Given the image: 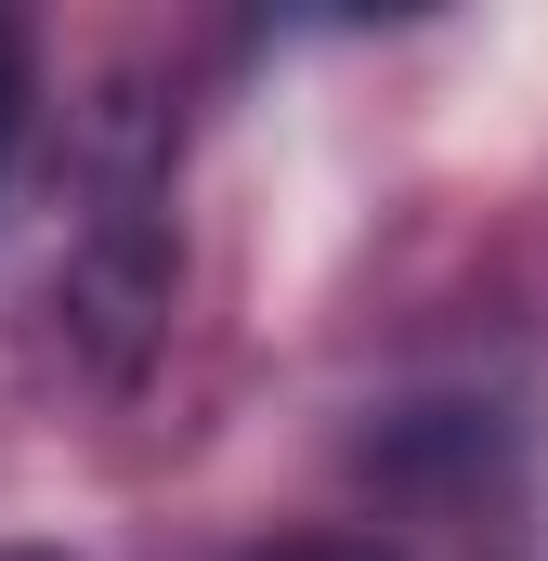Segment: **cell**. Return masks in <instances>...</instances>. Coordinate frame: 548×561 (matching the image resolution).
<instances>
[{
    "label": "cell",
    "mask_w": 548,
    "mask_h": 561,
    "mask_svg": "<svg viewBox=\"0 0 548 561\" xmlns=\"http://www.w3.org/2000/svg\"><path fill=\"white\" fill-rule=\"evenodd\" d=\"M26 92H39V66H26V26L0 13V183H13V144H26Z\"/></svg>",
    "instance_id": "obj_1"
},
{
    "label": "cell",
    "mask_w": 548,
    "mask_h": 561,
    "mask_svg": "<svg viewBox=\"0 0 548 561\" xmlns=\"http://www.w3.org/2000/svg\"><path fill=\"white\" fill-rule=\"evenodd\" d=\"M262 561H392V549H366V536H300V549H262Z\"/></svg>",
    "instance_id": "obj_2"
},
{
    "label": "cell",
    "mask_w": 548,
    "mask_h": 561,
    "mask_svg": "<svg viewBox=\"0 0 548 561\" xmlns=\"http://www.w3.org/2000/svg\"><path fill=\"white\" fill-rule=\"evenodd\" d=\"M0 561H66V549H0Z\"/></svg>",
    "instance_id": "obj_3"
}]
</instances>
